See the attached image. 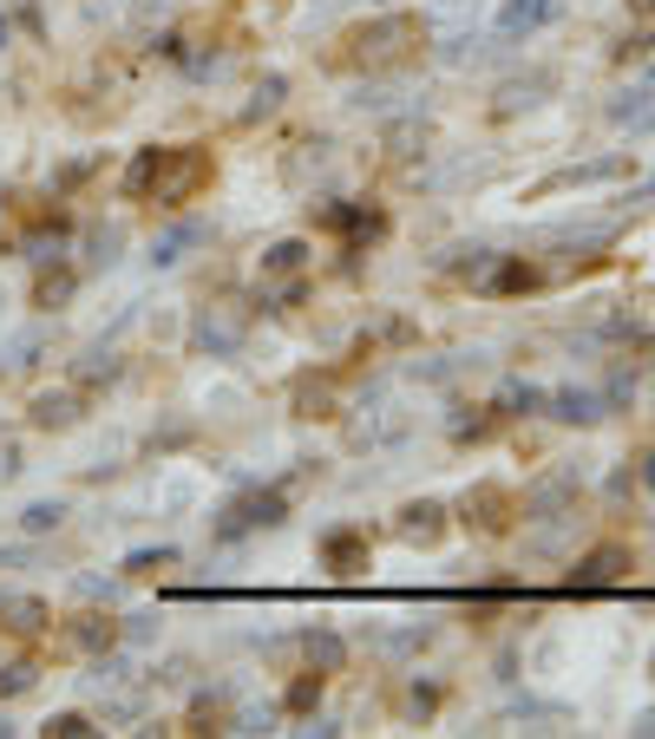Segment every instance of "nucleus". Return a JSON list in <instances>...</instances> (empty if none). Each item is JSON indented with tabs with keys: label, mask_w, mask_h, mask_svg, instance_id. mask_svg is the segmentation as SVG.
<instances>
[{
	"label": "nucleus",
	"mask_w": 655,
	"mask_h": 739,
	"mask_svg": "<svg viewBox=\"0 0 655 739\" xmlns=\"http://www.w3.org/2000/svg\"><path fill=\"white\" fill-rule=\"evenodd\" d=\"M623 570H630V550H623V543H610V550H597V556L577 570V583H610V576H623Z\"/></svg>",
	"instance_id": "nucleus-1"
}]
</instances>
